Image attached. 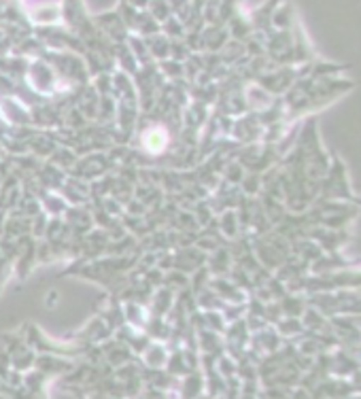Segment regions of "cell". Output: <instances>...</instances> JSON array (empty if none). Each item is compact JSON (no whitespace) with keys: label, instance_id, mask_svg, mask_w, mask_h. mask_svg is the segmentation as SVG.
Here are the masks:
<instances>
[{"label":"cell","instance_id":"obj_1","mask_svg":"<svg viewBox=\"0 0 361 399\" xmlns=\"http://www.w3.org/2000/svg\"><path fill=\"white\" fill-rule=\"evenodd\" d=\"M134 132H138V151L151 160L166 155L172 147V132L164 121H149Z\"/></svg>","mask_w":361,"mask_h":399}]
</instances>
